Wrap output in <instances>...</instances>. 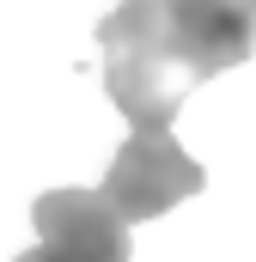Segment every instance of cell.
Returning a JSON list of instances; mask_svg holds the SVG:
<instances>
[{
	"label": "cell",
	"mask_w": 256,
	"mask_h": 262,
	"mask_svg": "<svg viewBox=\"0 0 256 262\" xmlns=\"http://www.w3.org/2000/svg\"><path fill=\"white\" fill-rule=\"evenodd\" d=\"M37 244L18 262H128V220L98 189H49L31 201Z\"/></svg>",
	"instance_id": "obj_3"
},
{
	"label": "cell",
	"mask_w": 256,
	"mask_h": 262,
	"mask_svg": "<svg viewBox=\"0 0 256 262\" xmlns=\"http://www.w3.org/2000/svg\"><path fill=\"white\" fill-rule=\"evenodd\" d=\"M201 189H207V171L171 140V128H134L116 146L98 195L110 201L116 220L140 226V220H159V213H171L177 201L201 195Z\"/></svg>",
	"instance_id": "obj_2"
},
{
	"label": "cell",
	"mask_w": 256,
	"mask_h": 262,
	"mask_svg": "<svg viewBox=\"0 0 256 262\" xmlns=\"http://www.w3.org/2000/svg\"><path fill=\"white\" fill-rule=\"evenodd\" d=\"M104 92L134 128H171L201 79L256 55V0H122L98 25Z\"/></svg>",
	"instance_id": "obj_1"
}]
</instances>
